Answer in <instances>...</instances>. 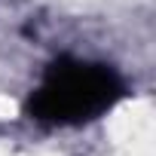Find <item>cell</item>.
I'll return each instance as SVG.
<instances>
[{"instance_id": "6da1fadb", "label": "cell", "mask_w": 156, "mask_h": 156, "mask_svg": "<svg viewBox=\"0 0 156 156\" xmlns=\"http://www.w3.org/2000/svg\"><path fill=\"white\" fill-rule=\"evenodd\" d=\"M126 95L122 76L101 61L58 58L28 98V116L43 126H83Z\"/></svg>"}]
</instances>
